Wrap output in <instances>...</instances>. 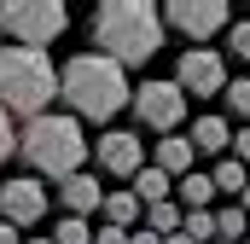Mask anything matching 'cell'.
I'll use <instances>...</instances> for the list:
<instances>
[{"label": "cell", "instance_id": "obj_1", "mask_svg": "<svg viewBox=\"0 0 250 244\" xmlns=\"http://www.w3.org/2000/svg\"><path fill=\"white\" fill-rule=\"evenodd\" d=\"M128 70L111 64L105 53H76V59L59 70V99L70 105L64 117L76 122H111L117 111L128 105Z\"/></svg>", "mask_w": 250, "mask_h": 244}, {"label": "cell", "instance_id": "obj_2", "mask_svg": "<svg viewBox=\"0 0 250 244\" xmlns=\"http://www.w3.org/2000/svg\"><path fill=\"white\" fill-rule=\"evenodd\" d=\"M87 29H93V47L111 64H123V70L128 64H146L163 47V18H157L151 0H105Z\"/></svg>", "mask_w": 250, "mask_h": 244}, {"label": "cell", "instance_id": "obj_3", "mask_svg": "<svg viewBox=\"0 0 250 244\" xmlns=\"http://www.w3.org/2000/svg\"><path fill=\"white\" fill-rule=\"evenodd\" d=\"M18 151H23V163H29V175L35 181H70V175H82V163H87V134H82V122L64 117V111H41V117H29L18 128Z\"/></svg>", "mask_w": 250, "mask_h": 244}, {"label": "cell", "instance_id": "obj_4", "mask_svg": "<svg viewBox=\"0 0 250 244\" xmlns=\"http://www.w3.org/2000/svg\"><path fill=\"white\" fill-rule=\"evenodd\" d=\"M53 99H59V70H53L47 53H35V47H6L0 53V111L12 122L53 111Z\"/></svg>", "mask_w": 250, "mask_h": 244}, {"label": "cell", "instance_id": "obj_5", "mask_svg": "<svg viewBox=\"0 0 250 244\" xmlns=\"http://www.w3.org/2000/svg\"><path fill=\"white\" fill-rule=\"evenodd\" d=\"M0 29L18 47L47 53V41H59L64 29H70V12H64L59 0H12V6H0Z\"/></svg>", "mask_w": 250, "mask_h": 244}, {"label": "cell", "instance_id": "obj_6", "mask_svg": "<svg viewBox=\"0 0 250 244\" xmlns=\"http://www.w3.org/2000/svg\"><path fill=\"white\" fill-rule=\"evenodd\" d=\"M157 18H163V29H181L192 47H204L209 35H221V29L233 23L221 0H169V6L157 12Z\"/></svg>", "mask_w": 250, "mask_h": 244}, {"label": "cell", "instance_id": "obj_7", "mask_svg": "<svg viewBox=\"0 0 250 244\" xmlns=\"http://www.w3.org/2000/svg\"><path fill=\"white\" fill-rule=\"evenodd\" d=\"M134 117L146 128H157V134H175L187 122V93L175 81H140L134 87Z\"/></svg>", "mask_w": 250, "mask_h": 244}, {"label": "cell", "instance_id": "obj_8", "mask_svg": "<svg viewBox=\"0 0 250 244\" xmlns=\"http://www.w3.org/2000/svg\"><path fill=\"white\" fill-rule=\"evenodd\" d=\"M169 81H175L181 93H192V99H209V93L227 87V59H221L215 47H187Z\"/></svg>", "mask_w": 250, "mask_h": 244}, {"label": "cell", "instance_id": "obj_9", "mask_svg": "<svg viewBox=\"0 0 250 244\" xmlns=\"http://www.w3.org/2000/svg\"><path fill=\"white\" fill-rule=\"evenodd\" d=\"M41 215H47V186L35 175H12L0 186V221L6 227H35Z\"/></svg>", "mask_w": 250, "mask_h": 244}, {"label": "cell", "instance_id": "obj_10", "mask_svg": "<svg viewBox=\"0 0 250 244\" xmlns=\"http://www.w3.org/2000/svg\"><path fill=\"white\" fill-rule=\"evenodd\" d=\"M99 169H105V175H117V181H134V175L146 169V140H140V134H128V128L99 134Z\"/></svg>", "mask_w": 250, "mask_h": 244}, {"label": "cell", "instance_id": "obj_11", "mask_svg": "<svg viewBox=\"0 0 250 244\" xmlns=\"http://www.w3.org/2000/svg\"><path fill=\"white\" fill-rule=\"evenodd\" d=\"M59 198H64V215H82V221H87V215L99 209L105 186H99V175H87V169H82V175H70V181H59Z\"/></svg>", "mask_w": 250, "mask_h": 244}, {"label": "cell", "instance_id": "obj_12", "mask_svg": "<svg viewBox=\"0 0 250 244\" xmlns=\"http://www.w3.org/2000/svg\"><path fill=\"white\" fill-rule=\"evenodd\" d=\"M227 140H233V122L227 117H198L192 134H187V145L198 157H227Z\"/></svg>", "mask_w": 250, "mask_h": 244}, {"label": "cell", "instance_id": "obj_13", "mask_svg": "<svg viewBox=\"0 0 250 244\" xmlns=\"http://www.w3.org/2000/svg\"><path fill=\"white\" fill-rule=\"evenodd\" d=\"M192 157L198 151L187 145V134H169V140H157V163L151 169H163L169 181H181V175H192Z\"/></svg>", "mask_w": 250, "mask_h": 244}, {"label": "cell", "instance_id": "obj_14", "mask_svg": "<svg viewBox=\"0 0 250 244\" xmlns=\"http://www.w3.org/2000/svg\"><path fill=\"white\" fill-rule=\"evenodd\" d=\"M128 192H134V203H140V209H151V203H169V198H175V181H169L163 169H151V163H146V169L134 175Z\"/></svg>", "mask_w": 250, "mask_h": 244}, {"label": "cell", "instance_id": "obj_15", "mask_svg": "<svg viewBox=\"0 0 250 244\" xmlns=\"http://www.w3.org/2000/svg\"><path fill=\"white\" fill-rule=\"evenodd\" d=\"M99 215H105V227H123V233H134L140 203H134V192H128V186H111V192L99 198Z\"/></svg>", "mask_w": 250, "mask_h": 244}, {"label": "cell", "instance_id": "obj_16", "mask_svg": "<svg viewBox=\"0 0 250 244\" xmlns=\"http://www.w3.org/2000/svg\"><path fill=\"white\" fill-rule=\"evenodd\" d=\"M209 221H215V244H239V239L250 233V221H245V209H239V203L209 209Z\"/></svg>", "mask_w": 250, "mask_h": 244}, {"label": "cell", "instance_id": "obj_17", "mask_svg": "<svg viewBox=\"0 0 250 244\" xmlns=\"http://www.w3.org/2000/svg\"><path fill=\"white\" fill-rule=\"evenodd\" d=\"M175 192H181V209H209V203H215V186H209V175H198V169L181 175Z\"/></svg>", "mask_w": 250, "mask_h": 244}, {"label": "cell", "instance_id": "obj_18", "mask_svg": "<svg viewBox=\"0 0 250 244\" xmlns=\"http://www.w3.org/2000/svg\"><path fill=\"white\" fill-rule=\"evenodd\" d=\"M140 215H146V233L169 239V233H181V215H187V209H181V203L169 198V203H151V209H140Z\"/></svg>", "mask_w": 250, "mask_h": 244}, {"label": "cell", "instance_id": "obj_19", "mask_svg": "<svg viewBox=\"0 0 250 244\" xmlns=\"http://www.w3.org/2000/svg\"><path fill=\"white\" fill-rule=\"evenodd\" d=\"M209 186H215V192H227V198H239V192L250 186V169H245V163H233V157H221V163H215V175H209Z\"/></svg>", "mask_w": 250, "mask_h": 244}, {"label": "cell", "instance_id": "obj_20", "mask_svg": "<svg viewBox=\"0 0 250 244\" xmlns=\"http://www.w3.org/2000/svg\"><path fill=\"white\" fill-rule=\"evenodd\" d=\"M47 239H53V244H93V227H87L82 215H59Z\"/></svg>", "mask_w": 250, "mask_h": 244}, {"label": "cell", "instance_id": "obj_21", "mask_svg": "<svg viewBox=\"0 0 250 244\" xmlns=\"http://www.w3.org/2000/svg\"><path fill=\"white\" fill-rule=\"evenodd\" d=\"M181 233H187L192 244H215V221H209V209H187V215H181Z\"/></svg>", "mask_w": 250, "mask_h": 244}, {"label": "cell", "instance_id": "obj_22", "mask_svg": "<svg viewBox=\"0 0 250 244\" xmlns=\"http://www.w3.org/2000/svg\"><path fill=\"white\" fill-rule=\"evenodd\" d=\"M221 99H227V111H233V117H250V76L227 81V87H221Z\"/></svg>", "mask_w": 250, "mask_h": 244}, {"label": "cell", "instance_id": "obj_23", "mask_svg": "<svg viewBox=\"0 0 250 244\" xmlns=\"http://www.w3.org/2000/svg\"><path fill=\"white\" fill-rule=\"evenodd\" d=\"M227 53H233L239 64H250V18L245 23H227Z\"/></svg>", "mask_w": 250, "mask_h": 244}, {"label": "cell", "instance_id": "obj_24", "mask_svg": "<svg viewBox=\"0 0 250 244\" xmlns=\"http://www.w3.org/2000/svg\"><path fill=\"white\" fill-rule=\"evenodd\" d=\"M12 151H18V122H12L6 111H0V163H6Z\"/></svg>", "mask_w": 250, "mask_h": 244}, {"label": "cell", "instance_id": "obj_25", "mask_svg": "<svg viewBox=\"0 0 250 244\" xmlns=\"http://www.w3.org/2000/svg\"><path fill=\"white\" fill-rule=\"evenodd\" d=\"M227 157H233V163H245V169H250V128H239V134L227 140Z\"/></svg>", "mask_w": 250, "mask_h": 244}, {"label": "cell", "instance_id": "obj_26", "mask_svg": "<svg viewBox=\"0 0 250 244\" xmlns=\"http://www.w3.org/2000/svg\"><path fill=\"white\" fill-rule=\"evenodd\" d=\"M93 244H128V233H123V227H99V233H93Z\"/></svg>", "mask_w": 250, "mask_h": 244}, {"label": "cell", "instance_id": "obj_27", "mask_svg": "<svg viewBox=\"0 0 250 244\" xmlns=\"http://www.w3.org/2000/svg\"><path fill=\"white\" fill-rule=\"evenodd\" d=\"M0 244H23V233H18V227H6V221H0Z\"/></svg>", "mask_w": 250, "mask_h": 244}, {"label": "cell", "instance_id": "obj_28", "mask_svg": "<svg viewBox=\"0 0 250 244\" xmlns=\"http://www.w3.org/2000/svg\"><path fill=\"white\" fill-rule=\"evenodd\" d=\"M128 244H163L157 233H128Z\"/></svg>", "mask_w": 250, "mask_h": 244}, {"label": "cell", "instance_id": "obj_29", "mask_svg": "<svg viewBox=\"0 0 250 244\" xmlns=\"http://www.w3.org/2000/svg\"><path fill=\"white\" fill-rule=\"evenodd\" d=\"M163 244H192V239H187V233H169V239H163Z\"/></svg>", "mask_w": 250, "mask_h": 244}, {"label": "cell", "instance_id": "obj_30", "mask_svg": "<svg viewBox=\"0 0 250 244\" xmlns=\"http://www.w3.org/2000/svg\"><path fill=\"white\" fill-rule=\"evenodd\" d=\"M23 244H53V239H47V233H35V239H23Z\"/></svg>", "mask_w": 250, "mask_h": 244}, {"label": "cell", "instance_id": "obj_31", "mask_svg": "<svg viewBox=\"0 0 250 244\" xmlns=\"http://www.w3.org/2000/svg\"><path fill=\"white\" fill-rule=\"evenodd\" d=\"M245 244H250V233H245Z\"/></svg>", "mask_w": 250, "mask_h": 244}]
</instances>
